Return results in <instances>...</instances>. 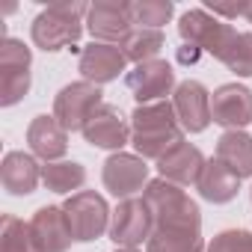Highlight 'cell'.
<instances>
[{
  "label": "cell",
  "mask_w": 252,
  "mask_h": 252,
  "mask_svg": "<svg viewBox=\"0 0 252 252\" xmlns=\"http://www.w3.org/2000/svg\"><path fill=\"white\" fill-rule=\"evenodd\" d=\"M208 252H252V231L225 228L208 243Z\"/></svg>",
  "instance_id": "obj_28"
},
{
  "label": "cell",
  "mask_w": 252,
  "mask_h": 252,
  "mask_svg": "<svg viewBox=\"0 0 252 252\" xmlns=\"http://www.w3.org/2000/svg\"><path fill=\"white\" fill-rule=\"evenodd\" d=\"M86 30L92 33L95 42L104 45H122L125 36L134 30V18H131V3L128 0H98L89 6L86 15Z\"/></svg>",
  "instance_id": "obj_10"
},
{
  "label": "cell",
  "mask_w": 252,
  "mask_h": 252,
  "mask_svg": "<svg viewBox=\"0 0 252 252\" xmlns=\"http://www.w3.org/2000/svg\"><path fill=\"white\" fill-rule=\"evenodd\" d=\"M143 199H146V205H149V211L155 217V228L202 231V211L178 184L155 178L143 190Z\"/></svg>",
  "instance_id": "obj_3"
},
{
  "label": "cell",
  "mask_w": 252,
  "mask_h": 252,
  "mask_svg": "<svg viewBox=\"0 0 252 252\" xmlns=\"http://www.w3.org/2000/svg\"><path fill=\"white\" fill-rule=\"evenodd\" d=\"M146 252H208V243L202 231H184V228H155Z\"/></svg>",
  "instance_id": "obj_24"
},
{
  "label": "cell",
  "mask_w": 252,
  "mask_h": 252,
  "mask_svg": "<svg viewBox=\"0 0 252 252\" xmlns=\"http://www.w3.org/2000/svg\"><path fill=\"white\" fill-rule=\"evenodd\" d=\"M211 122L225 131H243L252 122V89L243 83H222L211 95Z\"/></svg>",
  "instance_id": "obj_13"
},
{
  "label": "cell",
  "mask_w": 252,
  "mask_h": 252,
  "mask_svg": "<svg viewBox=\"0 0 252 252\" xmlns=\"http://www.w3.org/2000/svg\"><path fill=\"white\" fill-rule=\"evenodd\" d=\"M42 181L51 193H80V187L86 184V166L77 160H54L42 166Z\"/></svg>",
  "instance_id": "obj_23"
},
{
  "label": "cell",
  "mask_w": 252,
  "mask_h": 252,
  "mask_svg": "<svg viewBox=\"0 0 252 252\" xmlns=\"http://www.w3.org/2000/svg\"><path fill=\"white\" fill-rule=\"evenodd\" d=\"M205 155L190 146V143H181L178 149H172L163 160H158V172L163 181L169 184H178V187H193L199 184L202 178V169H205Z\"/></svg>",
  "instance_id": "obj_19"
},
{
  "label": "cell",
  "mask_w": 252,
  "mask_h": 252,
  "mask_svg": "<svg viewBox=\"0 0 252 252\" xmlns=\"http://www.w3.org/2000/svg\"><path fill=\"white\" fill-rule=\"evenodd\" d=\"M83 15H89V3H83V0H57V3H51L30 24L33 45L42 48L45 54H57L68 45H77L83 36Z\"/></svg>",
  "instance_id": "obj_2"
},
{
  "label": "cell",
  "mask_w": 252,
  "mask_h": 252,
  "mask_svg": "<svg viewBox=\"0 0 252 252\" xmlns=\"http://www.w3.org/2000/svg\"><path fill=\"white\" fill-rule=\"evenodd\" d=\"M0 252H42L33 225L18 220L15 214H6L0 222Z\"/></svg>",
  "instance_id": "obj_25"
},
{
  "label": "cell",
  "mask_w": 252,
  "mask_h": 252,
  "mask_svg": "<svg viewBox=\"0 0 252 252\" xmlns=\"http://www.w3.org/2000/svg\"><path fill=\"white\" fill-rule=\"evenodd\" d=\"M155 231V217L146 205V199L134 196V199H122L110 217V240L122 249H137L143 243H149Z\"/></svg>",
  "instance_id": "obj_8"
},
{
  "label": "cell",
  "mask_w": 252,
  "mask_h": 252,
  "mask_svg": "<svg viewBox=\"0 0 252 252\" xmlns=\"http://www.w3.org/2000/svg\"><path fill=\"white\" fill-rule=\"evenodd\" d=\"M172 107L187 134H202L211 125V95L199 80H181L172 92Z\"/></svg>",
  "instance_id": "obj_14"
},
{
  "label": "cell",
  "mask_w": 252,
  "mask_h": 252,
  "mask_svg": "<svg viewBox=\"0 0 252 252\" xmlns=\"http://www.w3.org/2000/svg\"><path fill=\"white\" fill-rule=\"evenodd\" d=\"M116 252H137V249H122V246H116Z\"/></svg>",
  "instance_id": "obj_31"
},
{
  "label": "cell",
  "mask_w": 252,
  "mask_h": 252,
  "mask_svg": "<svg viewBox=\"0 0 252 252\" xmlns=\"http://www.w3.org/2000/svg\"><path fill=\"white\" fill-rule=\"evenodd\" d=\"M243 9H246V3H208V6H205V12H211L214 18H217V15H222V18H237V15H243Z\"/></svg>",
  "instance_id": "obj_29"
},
{
  "label": "cell",
  "mask_w": 252,
  "mask_h": 252,
  "mask_svg": "<svg viewBox=\"0 0 252 252\" xmlns=\"http://www.w3.org/2000/svg\"><path fill=\"white\" fill-rule=\"evenodd\" d=\"M131 95L137 98V104H155V101H166L169 92H175V68L166 60H152V63H140L125 74Z\"/></svg>",
  "instance_id": "obj_11"
},
{
  "label": "cell",
  "mask_w": 252,
  "mask_h": 252,
  "mask_svg": "<svg viewBox=\"0 0 252 252\" xmlns=\"http://www.w3.org/2000/svg\"><path fill=\"white\" fill-rule=\"evenodd\" d=\"M220 63L237 77H252V33H237Z\"/></svg>",
  "instance_id": "obj_27"
},
{
  "label": "cell",
  "mask_w": 252,
  "mask_h": 252,
  "mask_svg": "<svg viewBox=\"0 0 252 252\" xmlns=\"http://www.w3.org/2000/svg\"><path fill=\"white\" fill-rule=\"evenodd\" d=\"M30 225H33V234H36L42 252H68L74 234H71V225H68L63 205H42L33 214Z\"/></svg>",
  "instance_id": "obj_17"
},
{
  "label": "cell",
  "mask_w": 252,
  "mask_h": 252,
  "mask_svg": "<svg viewBox=\"0 0 252 252\" xmlns=\"http://www.w3.org/2000/svg\"><path fill=\"white\" fill-rule=\"evenodd\" d=\"M128 60H125L122 48L119 45H104V42H92L80 51V63H77V71L86 83H95V86H104L110 80H116Z\"/></svg>",
  "instance_id": "obj_15"
},
{
  "label": "cell",
  "mask_w": 252,
  "mask_h": 252,
  "mask_svg": "<svg viewBox=\"0 0 252 252\" xmlns=\"http://www.w3.org/2000/svg\"><path fill=\"white\" fill-rule=\"evenodd\" d=\"M83 140L92 146V149H104V152H122L125 146L131 143V125L125 119V113L113 104H104L89 122L86 128L80 131Z\"/></svg>",
  "instance_id": "obj_12"
},
{
  "label": "cell",
  "mask_w": 252,
  "mask_h": 252,
  "mask_svg": "<svg viewBox=\"0 0 252 252\" xmlns=\"http://www.w3.org/2000/svg\"><path fill=\"white\" fill-rule=\"evenodd\" d=\"M27 146H30V155H36L39 160L45 163H54L60 160L65 152H68V131L57 122V116L51 113H42L30 122L27 128Z\"/></svg>",
  "instance_id": "obj_16"
},
{
  "label": "cell",
  "mask_w": 252,
  "mask_h": 252,
  "mask_svg": "<svg viewBox=\"0 0 252 252\" xmlns=\"http://www.w3.org/2000/svg\"><path fill=\"white\" fill-rule=\"evenodd\" d=\"M30 65L33 51L21 39L6 36L0 45V104L3 107H15L30 92Z\"/></svg>",
  "instance_id": "obj_6"
},
{
  "label": "cell",
  "mask_w": 252,
  "mask_h": 252,
  "mask_svg": "<svg viewBox=\"0 0 252 252\" xmlns=\"http://www.w3.org/2000/svg\"><path fill=\"white\" fill-rule=\"evenodd\" d=\"M249 196H252V190H249Z\"/></svg>",
  "instance_id": "obj_32"
},
{
  "label": "cell",
  "mask_w": 252,
  "mask_h": 252,
  "mask_svg": "<svg viewBox=\"0 0 252 252\" xmlns=\"http://www.w3.org/2000/svg\"><path fill=\"white\" fill-rule=\"evenodd\" d=\"M104 107V92L101 86L95 83H86V80H77V83H68L57 92L54 98V116L57 122L68 134L74 131H83L86 122Z\"/></svg>",
  "instance_id": "obj_7"
},
{
  "label": "cell",
  "mask_w": 252,
  "mask_h": 252,
  "mask_svg": "<svg viewBox=\"0 0 252 252\" xmlns=\"http://www.w3.org/2000/svg\"><path fill=\"white\" fill-rule=\"evenodd\" d=\"M131 143L140 158L146 160H163L172 149L184 143V128L178 125L172 101H155V104H137L131 113Z\"/></svg>",
  "instance_id": "obj_1"
},
{
  "label": "cell",
  "mask_w": 252,
  "mask_h": 252,
  "mask_svg": "<svg viewBox=\"0 0 252 252\" xmlns=\"http://www.w3.org/2000/svg\"><path fill=\"white\" fill-rule=\"evenodd\" d=\"M217 160H222L240 181L252 178V137L243 131H225L217 140Z\"/></svg>",
  "instance_id": "obj_21"
},
{
  "label": "cell",
  "mask_w": 252,
  "mask_h": 252,
  "mask_svg": "<svg viewBox=\"0 0 252 252\" xmlns=\"http://www.w3.org/2000/svg\"><path fill=\"white\" fill-rule=\"evenodd\" d=\"M243 18L252 24V0H249V3H246V9H243Z\"/></svg>",
  "instance_id": "obj_30"
},
{
  "label": "cell",
  "mask_w": 252,
  "mask_h": 252,
  "mask_svg": "<svg viewBox=\"0 0 252 252\" xmlns=\"http://www.w3.org/2000/svg\"><path fill=\"white\" fill-rule=\"evenodd\" d=\"M125 60L140 65V63H152L158 60V54L166 48V36L163 30H149V27H134L128 36H125V42L119 45Z\"/></svg>",
  "instance_id": "obj_22"
},
{
  "label": "cell",
  "mask_w": 252,
  "mask_h": 252,
  "mask_svg": "<svg viewBox=\"0 0 252 252\" xmlns=\"http://www.w3.org/2000/svg\"><path fill=\"white\" fill-rule=\"evenodd\" d=\"M178 36L184 39L187 48H193L199 54H211L214 60H220L228 51V45L234 42L237 30L231 24L214 18L205 9H187L178 18Z\"/></svg>",
  "instance_id": "obj_4"
},
{
  "label": "cell",
  "mask_w": 252,
  "mask_h": 252,
  "mask_svg": "<svg viewBox=\"0 0 252 252\" xmlns=\"http://www.w3.org/2000/svg\"><path fill=\"white\" fill-rule=\"evenodd\" d=\"M172 15H175V3H172V0H134V3H131L134 27L160 30L163 24H169Z\"/></svg>",
  "instance_id": "obj_26"
},
{
  "label": "cell",
  "mask_w": 252,
  "mask_h": 252,
  "mask_svg": "<svg viewBox=\"0 0 252 252\" xmlns=\"http://www.w3.org/2000/svg\"><path fill=\"white\" fill-rule=\"evenodd\" d=\"M196 190H199V196H202L205 202L228 205V202L237 196V190H240V178H237L222 160L211 158V160L205 163V169H202V178H199Z\"/></svg>",
  "instance_id": "obj_20"
},
{
  "label": "cell",
  "mask_w": 252,
  "mask_h": 252,
  "mask_svg": "<svg viewBox=\"0 0 252 252\" xmlns=\"http://www.w3.org/2000/svg\"><path fill=\"white\" fill-rule=\"evenodd\" d=\"M0 181H3V190L9 196H30L42 181V166L36 155L6 152L3 163H0Z\"/></svg>",
  "instance_id": "obj_18"
},
{
  "label": "cell",
  "mask_w": 252,
  "mask_h": 252,
  "mask_svg": "<svg viewBox=\"0 0 252 252\" xmlns=\"http://www.w3.org/2000/svg\"><path fill=\"white\" fill-rule=\"evenodd\" d=\"M63 211L68 217L71 234L77 243H92L110 231V217L113 211L107 208V199L95 190H80L63 202Z\"/></svg>",
  "instance_id": "obj_5"
},
{
  "label": "cell",
  "mask_w": 252,
  "mask_h": 252,
  "mask_svg": "<svg viewBox=\"0 0 252 252\" xmlns=\"http://www.w3.org/2000/svg\"><path fill=\"white\" fill-rule=\"evenodd\" d=\"M101 181L104 187L122 202V199H134L140 190L149 187V163L140 155H128V152H116L104 160L101 169Z\"/></svg>",
  "instance_id": "obj_9"
}]
</instances>
